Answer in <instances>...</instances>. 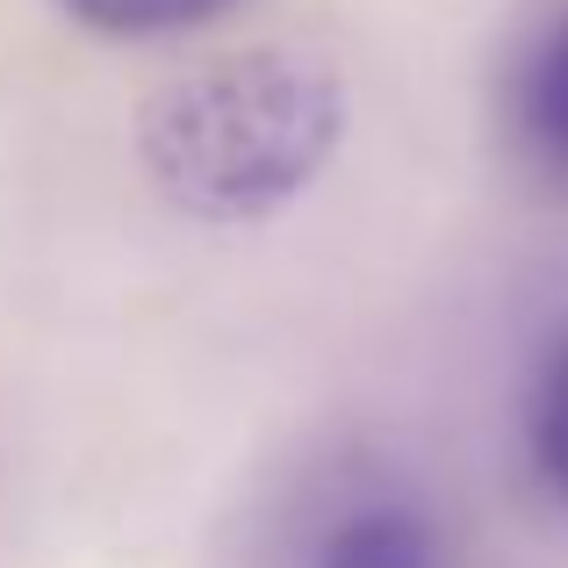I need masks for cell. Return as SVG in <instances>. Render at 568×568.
Masks as SVG:
<instances>
[{
	"instance_id": "6da1fadb",
	"label": "cell",
	"mask_w": 568,
	"mask_h": 568,
	"mask_svg": "<svg viewBox=\"0 0 568 568\" xmlns=\"http://www.w3.org/2000/svg\"><path fill=\"white\" fill-rule=\"evenodd\" d=\"M346 130V87L310 51H237L166 80L138 115L152 187L194 223H252L295 202Z\"/></svg>"
},
{
	"instance_id": "7a4b0ae2",
	"label": "cell",
	"mask_w": 568,
	"mask_h": 568,
	"mask_svg": "<svg viewBox=\"0 0 568 568\" xmlns=\"http://www.w3.org/2000/svg\"><path fill=\"white\" fill-rule=\"evenodd\" d=\"M310 568H446V532L417 497H353L324 518Z\"/></svg>"
},
{
	"instance_id": "3957f363",
	"label": "cell",
	"mask_w": 568,
	"mask_h": 568,
	"mask_svg": "<svg viewBox=\"0 0 568 568\" xmlns=\"http://www.w3.org/2000/svg\"><path fill=\"white\" fill-rule=\"evenodd\" d=\"M511 115H518L526 152H540V166L568 173V14L547 22L540 37H532V51L518 58Z\"/></svg>"
},
{
	"instance_id": "277c9868",
	"label": "cell",
	"mask_w": 568,
	"mask_h": 568,
	"mask_svg": "<svg viewBox=\"0 0 568 568\" xmlns=\"http://www.w3.org/2000/svg\"><path fill=\"white\" fill-rule=\"evenodd\" d=\"M526 439H532V468L540 483L568 504V332L547 346L540 375H532V417H526Z\"/></svg>"
},
{
	"instance_id": "5b68a950",
	"label": "cell",
	"mask_w": 568,
	"mask_h": 568,
	"mask_svg": "<svg viewBox=\"0 0 568 568\" xmlns=\"http://www.w3.org/2000/svg\"><path fill=\"white\" fill-rule=\"evenodd\" d=\"M80 22L109 29V37H159V29H194L223 14L231 0H65Z\"/></svg>"
}]
</instances>
